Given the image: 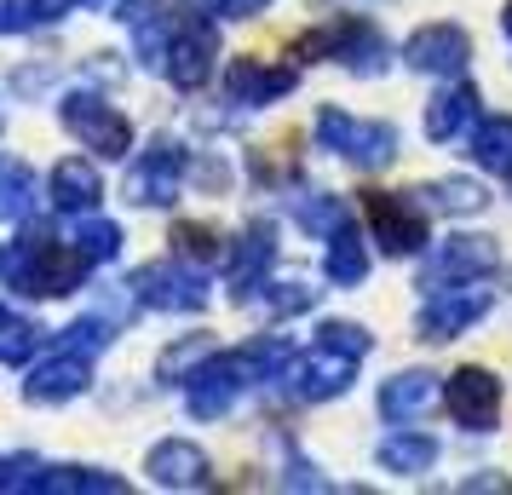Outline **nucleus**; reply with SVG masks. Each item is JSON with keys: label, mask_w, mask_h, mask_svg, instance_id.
<instances>
[{"label": "nucleus", "mask_w": 512, "mask_h": 495, "mask_svg": "<svg viewBox=\"0 0 512 495\" xmlns=\"http://www.w3.org/2000/svg\"><path fill=\"white\" fill-rule=\"evenodd\" d=\"M374 340L357 323H328L323 329V346L305 357V363H294L288 369V380H294V392L300 398H340L351 386V375H357V357L369 352Z\"/></svg>", "instance_id": "1"}, {"label": "nucleus", "mask_w": 512, "mask_h": 495, "mask_svg": "<svg viewBox=\"0 0 512 495\" xmlns=\"http://www.w3.org/2000/svg\"><path fill=\"white\" fill-rule=\"evenodd\" d=\"M317 139L334 150V156H346L351 167H386L397 156V133L386 121H357L346 110H323L317 116Z\"/></svg>", "instance_id": "2"}, {"label": "nucleus", "mask_w": 512, "mask_h": 495, "mask_svg": "<svg viewBox=\"0 0 512 495\" xmlns=\"http://www.w3.org/2000/svg\"><path fill=\"white\" fill-rule=\"evenodd\" d=\"M489 306H495L489 288H472V283L432 288V300L420 306V340H455V334H466L472 323H484Z\"/></svg>", "instance_id": "3"}, {"label": "nucleus", "mask_w": 512, "mask_h": 495, "mask_svg": "<svg viewBox=\"0 0 512 495\" xmlns=\"http://www.w3.org/2000/svg\"><path fill=\"white\" fill-rule=\"evenodd\" d=\"M501 265L495 236H449L438 242V254L426 260V288H455V283H478Z\"/></svg>", "instance_id": "4"}, {"label": "nucleus", "mask_w": 512, "mask_h": 495, "mask_svg": "<svg viewBox=\"0 0 512 495\" xmlns=\"http://www.w3.org/2000/svg\"><path fill=\"white\" fill-rule=\"evenodd\" d=\"M472 58V35L461 24H420L403 41V64L420 75H461Z\"/></svg>", "instance_id": "5"}, {"label": "nucleus", "mask_w": 512, "mask_h": 495, "mask_svg": "<svg viewBox=\"0 0 512 495\" xmlns=\"http://www.w3.org/2000/svg\"><path fill=\"white\" fill-rule=\"evenodd\" d=\"M449 409H455V421L466 432H495V421H501V380L489 369H478V363L455 369L449 375Z\"/></svg>", "instance_id": "6"}, {"label": "nucleus", "mask_w": 512, "mask_h": 495, "mask_svg": "<svg viewBox=\"0 0 512 495\" xmlns=\"http://www.w3.org/2000/svg\"><path fill=\"white\" fill-rule=\"evenodd\" d=\"M369 225H374V242L386 254H420L426 248V219H420L415 202H403L392 190H369Z\"/></svg>", "instance_id": "7"}, {"label": "nucleus", "mask_w": 512, "mask_h": 495, "mask_svg": "<svg viewBox=\"0 0 512 495\" xmlns=\"http://www.w3.org/2000/svg\"><path fill=\"white\" fill-rule=\"evenodd\" d=\"M305 47H317V52H328V58H340V64H346V70H357V75H380V70H386V41H380V29L363 24V18H351V24L328 29V35H311Z\"/></svg>", "instance_id": "8"}, {"label": "nucleus", "mask_w": 512, "mask_h": 495, "mask_svg": "<svg viewBox=\"0 0 512 495\" xmlns=\"http://www.w3.org/2000/svg\"><path fill=\"white\" fill-rule=\"evenodd\" d=\"M478 127V87H443L432 104H426V139L432 144H449L461 139V133H472Z\"/></svg>", "instance_id": "9"}, {"label": "nucleus", "mask_w": 512, "mask_h": 495, "mask_svg": "<svg viewBox=\"0 0 512 495\" xmlns=\"http://www.w3.org/2000/svg\"><path fill=\"white\" fill-rule=\"evenodd\" d=\"M438 403V380L426 375V369H415V375H392L386 386H380V415L386 421H420L426 409Z\"/></svg>", "instance_id": "10"}, {"label": "nucleus", "mask_w": 512, "mask_h": 495, "mask_svg": "<svg viewBox=\"0 0 512 495\" xmlns=\"http://www.w3.org/2000/svg\"><path fill=\"white\" fill-rule=\"evenodd\" d=\"M472 162L484 167V173H501V179H512V116H489L472 127Z\"/></svg>", "instance_id": "11"}, {"label": "nucleus", "mask_w": 512, "mask_h": 495, "mask_svg": "<svg viewBox=\"0 0 512 495\" xmlns=\"http://www.w3.org/2000/svg\"><path fill=\"white\" fill-rule=\"evenodd\" d=\"M438 461V438H426V432H397L380 444V467L397 472V478H415V472H432Z\"/></svg>", "instance_id": "12"}, {"label": "nucleus", "mask_w": 512, "mask_h": 495, "mask_svg": "<svg viewBox=\"0 0 512 495\" xmlns=\"http://www.w3.org/2000/svg\"><path fill=\"white\" fill-rule=\"evenodd\" d=\"M328 277H334L340 288L369 277V248H363V236L351 231V225H334V242H328Z\"/></svg>", "instance_id": "13"}, {"label": "nucleus", "mask_w": 512, "mask_h": 495, "mask_svg": "<svg viewBox=\"0 0 512 495\" xmlns=\"http://www.w3.org/2000/svg\"><path fill=\"white\" fill-rule=\"evenodd\" d=\"M420 196H426L432 213H484L489 208V190L478 179H432Z\"/></svg>", "instance_id": "14"}, {"label": "nucleus", "mask_w": 512, "mask_h": 495, "mask_svg": "<svg viewBox=\"0 0 512 495\" xmlns=\"http://www.w3.org/2000/svg\"><path fill=\"white\" fill-rule=\"evenodd\" d=\"M236 93H248V98H259V93H288L294 87V75L288 70H254V64H236Z\"/></svg>", "instance_id": "15"}, {"label": "nucleus", "mask_w": 512, "mask_h": 495, "mask_svg": "<svg viewBox=\"0 0 512 495\" xmlns=\"http://www.w3.org/2000/svg\"><path fill=\"white\" fill-rule=\"evenodd\" d=\"M156 472L162 478H202V455L196 449H162L156 455Z\"/></svg>", "instance_id": "16"}, {"label": "nucleus", "mask_w": 512, "mask_h": 495, "mask_svg": "<svg viewBox=\"0 0 512 495\" xmlns=\"http://www.w3.org/2000/svg\"><path fill=\"white\" fill-rule=\"evenodd\" d=\"M501 29H507V35H512V0H507V6H501Z\"/></svg>", "instance_id": "17"}]
</instances>
